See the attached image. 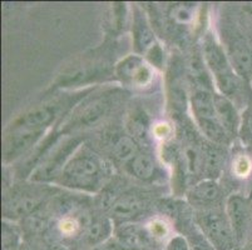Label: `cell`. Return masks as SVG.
Wrapping results in <instances>:
<instances>
[{
  "instance_id": "6da1fadb",
  "label": "cell",
  "mask_w": 252,
  "mask_h": 250,
  "mask_svg": "<svg viewBox=\"0 0 252 250\" xmlns=\"http://www.w3.org/2000/svg\"><path fill=\"white\" fill-rule=\"evenodd\" d=\"M105 168L102 159L87 146L75 150L57 178V184L69 189L95 193L102 188Z\"/></svg>"
},
{
  "instance_id": "7a4b0ae2",
  "label": "cell",
  "mask_w": 252,
  "mask_h": 250,
  "mask_svg": "<svg viewBox=\"0 0 252 250\" xmlns=\"http://www.w3.org/2000/svg\"><path fill=\"white\" fill-rule=\"evenodd\" d=\"M196 226L215 250H236L237 238L230 223L226 210L219 206L196 209L193 214Z\"/></svg>"
},
{
  "instance_id": "3957f363",
  "label": "cell",
  "mask_w": 252,
  "mask_h": 250,
  "mask_svg": "<svg viewBox=\"0 0 252 250\" xmlns=\"http://www.w3.org/2000/svg\"><path fill=\"white\" fill-rule=\"evenodd\" d=\"M203 60L214 74L216 85L221 91V95L232 98L241 90V78L236 74L228 58L221 45L216 41L214 35L207 34L202 45Z\"/></svg>"
},
{
  "instance_id": "277c9868",
  "label": "cell",
  "mask_w": 252,
  "mask_h": 250,
  "mask_svg": "<svg viewBox=\"0 0 252 250\" xmlns=\"http://www.w3.org/2000/svg\"><path fill=\"white\" fill-rule=\"evenodd\" d=\"M44 198V190H40L36 187L17 188L4 198V217L11 222L15 219H24L36 210L42 209Z\"/></svg>"
},
{
  "instance_id": "5b68a950",
  "label": "cell",
  "mask_w": 252,
  "mask_h": 250,
  "mask_svg": "<svg viewBox=\"0 0 252 250\" xmlns=\"http://www.w3.org/2000/svg\"><path fill=\"white\" fill-rule=\"evenodd\" d=\"M78 148H79L78 139H72V140L62 144L59 148L53 151L52 154L48 155L44 163L39 165L34 173H32V180H34V182L54 180L56 182L59 174L63 170L64 165L67 164V162L74 154Z\"/></svg>"
},
{
  "instance_id": "8992f818",
  "label": "cell",
  "mask_w": 252,
  "mask_h": 250,
  "mask_svg": "<svg viewBox=\"0 0 252 250\" xmlns=\"http://www.w3.org/2000/svg\"><path fill=\"white\" fill-rule=\"evenodd\" d=\"M113 238L126 250H156L159 243L156 242L147 226L136 223H121L114 228Z\"/></svg>"
},
{
  "instance_id": "52a82bcc",
  "label": "cell",
  "mask_w": 252,
  "mask_h": 250,
  "mask_svg": "<svg viewBox=\"0 0 252 250\" xmlns=\"http://www.w3.org/2000/svg\"><path fill=\"white\" fill-rule=\"evenodd\" d=\"M44 134L45 132L43 130L10 129V133L4 139V163L8 164L24 155L29 149L33 148L40 140V138Z\"/></svg>"
},
{
  "instance_id": "ba28073f",
  "label": "cell",
  "mask_w": 252,
  "mask_h": 250,
  "mask_svg": "<svg viewBox=\"0 0 252 250\" xmlns=\"http://www.w3.org/2000/svg\"><path fill=\"white\" fill-rule=\"evenodd\" d=\"M116 74L126 84L146 86L152 80V70L139 55H128L116 66Z\"/></svg>"
},
{
  "instance_id": "9c48e42d",
  "label": "cell",
  "mask_w": 252,
  "mask_h": 250,
  "mask_svg": "<svg viewBox=\"0 0 252 250\" xmlns=\"http://www.w3.org/2000/svg\"><path fill=\"white\" fill-rule=\"evenodd\" d=\"M226 214L230 219V223L240 244L246 237L252 219V210L249 200L240 194L231 195L226 204Z\"/></svg>"
},
{
  "instance_id": "30bf717a",
  "label": "cell",
  "mask_w": 252,
  "mask_h": 250,
  "mask_svg": "<svg viewBox=\"0 0 252 250\" xmlns=\"http://www.w3.org/2000/svg\"><path fill=\"white\" fill-rule=\"evenodd\" d=\"M58 115L57 105H39L15 119L9 129L43 130L45 132Z\"/></svg>"
},
{
  "instance_id": "8fae6325",
  "label": "cell",
  "mask_w": 252,
  "mask_h": 250,
  "mask_svg": "<svg viewBox=\"0 0 252 250\" xmlns=\"http://www.w3.org/2000/svg\"><path fill=\"white\" fill-rule=\"evenodd\" d=\"M147 206V203L134 192L122 193L111 204V214L121 223H129L138 217Z\"/></svg>"
},
{
  "instance_id": "7c38bea8",
  "label": "cell",
  "mask_w": 252,
  "mask_h": 250,
  "mask_svg": "<svg viewBox=\"0 0 252 250\" xmlns=\"http://www.w3.org/2000/svg\"><path fill=\"white\" fill-rule=\"evenodd\" d=\"M221 196V188L214 179H202L200 182L194 183L189 192V201L197 206V209L217 206L216 204L219 203Z\"/></svg>"
},
{
  "instance_id": "4fadbf2b",
  "label": "cell",
  "mask_w": 252,
  "mask_h": 250,
  "mask_svg": "<svg viewBox=\"0 0 252 250\" xmlns=\"http://www.w3.org/2000/svg\"><path fill=\"white\" fill-rule=\"evenodd\" d=\"M114 226L108 217H91L83 229V242L88 249L107 242L113 237Z\"/></svg>"
},
{
  "instance_id": "5bb4252c",
  "label": "cell",
  "mask_w": 252,
  "mask_h": 250,
  "mask_svg": "<svg viewBox=\"0 0 252 250\" xmlns=\"http://www.w3.org/2000/svg\"><path fill=\"white\" fill-rule=\"evenodd\" d=\"M215 108H216L217 118L228 137H236L240 133L241 118L237 114V110L231 99L221 94H215Z\"/></svg>"
},
{
  "instance_id": "9a60e30c",
  "label": "cell",
  "mask_w": 252,
  "mask_h": 250,
  "mask_svg": "<svg viewBox=\"0 0 252 250\" xmlns=\"http://www.w3.org/2000/svg\"><path fill=\"white\" fill-rule=\"evenodd\" d=\"M180 164L189 178L197 179L203 173L202 145L192 140L186 141L180 151Z\"/></svg>"
},
{
  "instance_id": "2e32d148",
  "label": "cell",
  "mask_w": 252,
  "mask_h": 250,
  "mask_svg": "<svg viewBox=\"0 0 252 250\" xmlns=\"http://www.w3.org/2000/svg\"><path fill=\"white\" fill-rule=\"evenodd\" d=\"M109 110V103L105 99H95L84 105L73 116L70 127H91L98 123L107 115Z\"/></svg>"
},
{
  "instance_id": "e0dca14e",
  "label": "cell",
  "mask_w": 252,
  "mask_h": 250,
  "mask_svg": "<svg viewBox=\"0 0 252 250\" xmlns=\"http://www.w3.org/2000/svg\"><path fill=\"white\" fill-rule=\"evenodd\" d=\"M191 107L196 121L217 118L215 108V94L206 88H198L192 93Z\"/></svg>"
},
{
  "instance_id": "ac0fdd59",
  "label": "cell",
  "mask_w": 252,
  "mask_h": 250,
  "mask_svg": "<svg viewBox=\"0 0 252 250\" xmlns=\"http://www.w3.org/2000/svg\"><path fill=\"white\" fill-rule=\"evenodd\" d=\"M230 61L236 74L241 79H250L252 75V56L249 48L242 40L230 44Z\"/></svg>"
},
{
  "instance_id": "d6986e66",
  "label": "cell",
  "mask_w": 252,
  "mask_h": 250,
  "mask_svg": "<svg viewBox=\"0 0 252 250\" xmlns=\"http://www.w3.org/2000/svg\"><path fill=\"white\" fill-rule=\"evenodd\" d=\"M133 41L136 52L142 54V53H147L155 43V35L148 25L146 18L141 13H137L134 15L133 22Z\"/></svg>"
},
{
  "instance_id": "ffe728a7",
  "label": "cell",
  "mask_w": 252,
  "mask_h": 250,
  "mask_svg": "<svg viewBox=\"0 0 252 250\" xmlns=\"http://www.w3.org/2000/svg\"><path fill=\"white\" fill-rule=\"evenodd\" d=\"M127 129L130 137L139 144L147 145L151 135L150 118L142 110H136L130 114L127 120Z\"/></svg>"
},
{
  "instance_id": "44dd1931",
  "label": "cell",
  "mask_w": 252,
  "mask_h": 250,
  "mask_svg": "<svg viewBox=\"0 0 252 250\" xmlns=\"http://www.w3.org/2000/svg\"><path fill=\"white\" fill-rule=\"evenodd\" d=\"M220 145L216 144H208V145H202L203 150V173L202 175L206 179H214L216 180L217 176L220 175L223 165V154H222Z\"/></svg>"
},
{
  "instance_id": "7402d4cb",
  "label": "cell",
  "mask_w": 252,
  "mask_h": 250,
  "mask_svg": "<svg viewBox=\"0 0 252 250\" xmlns=\"http://www.w3.org/2000/svg\"><path fill=\"white\" fill-rule=\"evenodd\" d=\"M128 170L139 180H151L156 173V162L150 154L139 151L138 154L128 163Z\"/></svg>"
},
{
  "instance_id": "603a6c76",
  "label": "cell",
  "mask_w": 252,
  "mask_h": 250,
  "mask_svg": "<svg viewBox=\"0 0 252 250\" xmlns=\"http://www.w3.org/2000/svg\"><path fill=\"white\" fill-rule=\"evenodd\" d=\"M139 153L138 143L130 135H121L113 141L112 154L118 162L128 164Z\"/></svg>"
},
{
  "instance_id": "cb8c5ba5",
  "label": "cell",
  "mask_w": 252,
  "mask_h": 250,
  "mask_svg": "<svg viewBox=\"0 0 252 250\" xmlns=\"http://www.w3.org/2000/svg\"><path fill=\"white\" fill-rule=\"evenodd\" d=\"M23 242L22 226L4 219L1 223V250H19Z\"/></svg>"
},
{
  "instance_id": "d4e9b609",
  "label": "cell",
  "mask_w": 252,
  "mask_h": 250,
  "mask_svg": "<svg viewBox=\"0 0 252 250\" xmlns=\"http://www.w3.org/2000/svg\"><path fill=\"white\" fill-rule=\"evenodd\" d=\"M23 220H24V225L22 226L23 231L33 238L44 234L49 228V217L42 209L36 210L35 213L24 218Z\"/></svg>"
},
{
  "instance_id": "484cf974",
  "label": "cell",
  "mask_w": 252,
  "mask_h": 250,
  "mask_svg": "<svg viewBox=\"0 0 252 250\" xmlns=\"http://www.w3.org/2000/svg\"><path fill=\"white\" fill-rule=\"evenodd\" d=\"M171 17L177 24L187 25L193 20L194 10L189 4H176L172 6Z\"/></svg>"
},
{
  "instance_id": "4316f807",
  "label": "cell",
  "mask_w": 252,
  "mask_h": 250,
  "mask_svg": "<svg viewBox=\"0 0 252 250\" xmlns=\"http://www.w3.org/2000/svg\"><path fill=\"white\" fill-rule=\"evenodd\" d=\"M147 229L150 231V234L152 235L153 239L157 243L162 242V240L166 239L169 234V229L167 226V224L164 223L163 220L155 219L152 222L147 224Z\"/></svg>"
},
{
  "instance_id": "83f0119b",
  "label": "cell",
  "mask_w": 252,
  "mask_h": 250,
  "mask_svg": "<svg viewBox=\"0 0 252 250\" xmlns=\"http://www.w3.org/2000/svg\"><path fill=\"white\" fill-rule=\"evenodd\" d=\"M240 134L247 144L252 145V107H249L241 118V127Z\"/></svg>"
},
{
  "instance_id": "f1b7e54d",
  "label": "cell",
  "mask_w": 252,
  "mask_h": 250,
  "mask_svg": "<svg viewBox=\"0 0 252 250\" xmlns=\"http://www.w3.org/2000/svg\"><path fill=\"white\" fill-rule=\"evenodd\" d=\"M252 164L251 160L249 159L245 155L238 157L235 160V164H233V171H235L236 176H240V178H245V176L249 175L251 173Z\"/></svg>"
},
{
  "instance_id": "f546056e",
  "label": "cell",
  "mask_w": 252,
  "mask_h": 250,
  "mask_svg": "<svg viewBox=\"0 0 252 250\" xmlns=\"http://www.w3.org/2000/svg\"><path fill=\"white\" fill-rule=\"evenodd\" d=\"M164 250H191V247L187 238L183 235H175L168 240Z\"/></svg>"
},
{
  "instance_id": "4dcf8cb0",
  "label": "cell",
  "mask_w": 252,
  "mask_h": 250,
  "mask_svg": "<svg viewBox=\"0 0 252 250\" xmlns=\"http://www.w3.org/2000/svg\"><path fill=\"white\" fill-rule=\"evenodd\" d=\"M147 54L150 55V59L155 65L157 66H161L162 60H163V52L162 49L159 48V45L155 44L150 50L147 52Z\"/></svg>"
},
{
  "instance_id": "1f68e13d",
  "label": "cell",
  "mask_w": 252,
  "mask_h": 250,
  "mask_svg": "<svg viewBox=\"0 0 252 250\" xmlns=\"http://www.w3.org/2000/svg\"><path fill=\"white\" fill-rule=\"evenodd\" d=\"M87 250H126V249L123 247H121V245L117 243V240L112 237L111 239L107 240V242L95 245V247L89 248V249Z\"/></svg>"
},
{
  "instance_id": "d6a6232c",
  "label": "cell",
  "mask_w": 252,
  "mask_h": 250,
  "mask_svg": "<svg viewBox=\"0 0 252 250\" xmlns=\"http://www.w3.org/2000/svg\"><path fill=\"white\" fill-rule=\"evenodd\" d=\"M152 133L158 138H166L171 134V127L166 123L157 124L155 128H152Z\"/></svg>"
},
{
  "instance_id": "836d02e7",
  "label": "cell",
  "mask_w": 252,
  "mask_h": 250,
  "mask_svg": "<svg viewBox=\"0 0 252 250\" xmlns=\"http://www.w3.org/2000/svg\"><path fill=\"white\" fill-rule=\"evenodd\" d=\"M19 250H44V248L39 247L38 243L34 242L33 239H27L20 245Z\"/></svg>"
},
{
  "instance_id": "e575fe53",
  "label": "cell",
  "mask_w": 252,
  "mask_h": 250,
  "mask_svg": "<svg viewBox=\"0 0 252 250\" xmlns=\"http://www.w3.org/2000/svg\"><path fill=\"white\" fill-rule=\"evenodd\" d=\"M44 250H69L67 245L62 244L59 242H53L50 244H48V247L44 248Z\"/></svg>"
},
{
  "instance_id": "d590c367",
  "label": "cell",
  "mask_w": 252,
  "mask_h": 250,
  "mask_svg": "<svg viewBox=\"0 0 252 250\" xmlns=\"http://www.w3.org/2000/svg\"><path fill=\"white\" fill-rule=\"evenodd\" d=\"M246 250H252V243H251V244L249 245V247H247V249H246Z\"/></svg>"
},
{
  "instance_id": "8d00e7d4",
  "label": "cell",
  "mask_w": 252,
  "mask_h": 250,
  "mask_svg": "<svg viewBox=\"0 0 252 250\" xmlns=\"http://www.w3.org/2000/svg\"><path fill=\"white\" fill-rule=\"evenodd\" d=\"M236 250H241V249H238V248H237V249H236Z\"/></svg>"
}]
</instances>
